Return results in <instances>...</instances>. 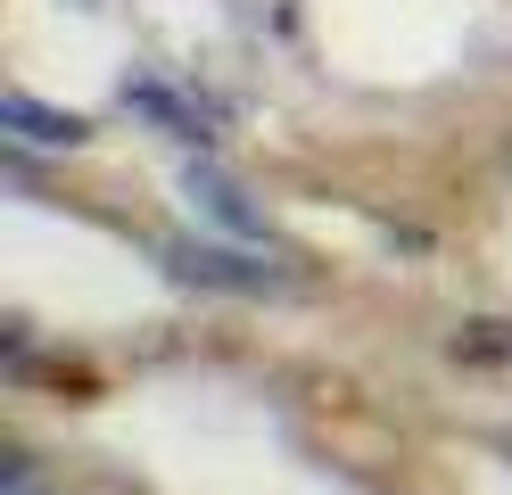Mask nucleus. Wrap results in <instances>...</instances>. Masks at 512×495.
Instances as JSON below:
<instances>
[{"label": "nucleus", "instance_id": "1", "mask_svg": "<svg viewBox=\"0 0 512 495\" xmlns=\"http://www.w3.org/2000/svg\"><path fill=\"white\" fill-rule=\"evenodd\" d=\"M166 264L182 281L232 289V297H281V289H290V273H273L265 256H240V248H215V240H182V248H166Z\"/></svg>", "mask_w": 512, "mask_h": 495}, {"label": "nucleus", "instance_id": "2", "mask_svg": "<svg viewBox=\"0 0 512 495\" xmlns=\"http://www.w3.org/2000/svg\"><path fill=\"white\" fill-rule=\"evenodd\" d=\"M182 198L215 231H232V240H265V207H248V190L223 174V165H182Z\"/></svg>", "mask_w": 512, "mask_h": 495}, {"label": "nucleus", "instance_id": "3", "mask_svg": "<svg viewBox=\"0 0 512 495\" xmlns=\"http://www.w3.org/2000/svg\"><path fill=\"white\" fill-rule=\"evenodd\" d=\"M124 108L149 116V124H166L174 141H215V108H207V99H190V91H174V83H157V75L124 83Z\"/></svg>", "mask_w": 512, "mask_h": 495}, {"label": "nucleus", "instance_id": "4", "mask_svg": "<svg viewBox=\"0 0 512 495\" xmlns=\"http://www.w3.org/2000/svg\"><path fill=\"white\" fill-rule=\"evenodd\" d=\"M0 124H9L25 149H83V141H91V116H75V108H42L34 91H9V99H0Z\"/></svg>", "mask_w": 512, "mask_h": 495}, {"label": "nucleus", "instance_id": "5", "mask_svg": "<svg viewBox=\"0 0 512 495\" xmlns=\"http://www.w3.org/2000/svg\"><path fill=\"white\" fill-rule=\"evenodd\" d=\"M455 355H512V322H471V339H455Z\"/></svg>", "mask_w": 512, "mask_h": 495}, {"label": "nucleus", "instance_id": "6", "mask_svg": "<svg viewBox=\"0 0 512 495\" xmlns=\"http://www.w3.org/2000/svg\"><path fill=\"white\" fill-rule=\"evenodd\" d=\"M0 495H58V487L34 471V462H9V471H0Z\"/></svg>", "mask_w": 512, "mask_h": 495}]
</instances>
